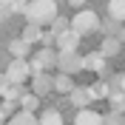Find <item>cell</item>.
<instances>
[{"label": "cell", "mask_w": 125, "mask_h": 125, "mask_svg": "<svg viewBox=\"0 0 125 125\" xmlns=\"http://www.w3.org/2000/svg\"><path fill=\"white\" fill-rule=\"evenodd\" d=\"M83 71H94V74H102V71H105V54H102V51L85 54V57H83Z\"/></svg>", "instance_id": "30bf717a"}, {"label": "cell", "mask_w": 125, "mask_h": 125, "mask_svg": "<svg viewBox=\"0 0 125 125\" xmlns=\"http://www.w3.org/2000/svg\"><path fill=\"white\" fill-rule=\"evenodd\" d=\"M31 91L40 94V97H46L48 91H54V77H48L46 71H34L31 74Z\"/></svg>", "instance_id": "ba28073f"}, {"label": "cell", "mask_w": 125, "mask_h": 125, "mask_svg": "<svg viewBox=\"0 0 125 125\" xmlns=\"http://www.w3.org/2000/svg\"><path fill=\"white\" fill-rule=\"evenodd\" d=\"M71 88H74V80H71V74L60 71V74L54 77V91H60V94H71Z\"/></svg>", "instance_id": "7c38bea8"}, {"label": "cell", "mask_w": 125, "mask_h": 125, "mask_svg": "<svg viewBox=\"0 0 125 125\" xmlns=\"http://www.w3.org/2000/svg\"><path fill=\"white\" fill-rule=\"evenodd\" d=\"M9 51H11L14 57H29L31 54V43L23 40V37H20V40H11V43H9Z\"/></svg>", "instance_id": "5bb4252c"}, {"label": "cell", "mask_w": 125, "mask_h": 125, "mask_svg": "<svg viewBox=\"0 0 125 125\" xmlns=\"http://www.w3.org/2000/svg\"><path fill=\"white\" fill-rule=\"evenodd\" d=\"M108 14L122 23L125 20V0H108Z\"/></svg>", "instance_id": "2e32d148"}, {"label": "cell", "mask_w": 125, "mask_h": 125, "mask_svg": "<svg viewBox=\"0 0 125 125\" xmlns=\"http://www.w3.org/2000/svg\"><path fill=\"white\" fill-rule=\"evenodd\" d=\"M37 105H40V94L29 91V94H23V97H20V108H29V111H34Z\"/></svg>", "instance_id": "ac0fdd59"}, {"label": "cell", "mask_w": 125, "mask_h": 125, "mask_svg": "<svg viewBox=\"0 0 125 125\" xmlns=\"http://www.w3.org/2000/svg\"><path fill=\"white\" fill-rule=\"evenodd\" d=\"M11 122L14 125H34V122H40V117H34V111H29V108H20L11 114Z\"/></svg>", "instance_id": "8fae6325"}, {"label": "cell", "mask_w": 125, "mask_h": 125, "mask_svg": "<svg viewBox=\"0 0 125 125\" xmlns=\"http://www.w3.org/2000/svg\"><path fill=\"white\" fill-rule=\"evenodd\" d=\"M40 122H43V125H60L62 117H60V111L48 108V111H43V114H40Z\"/></svg>", "instance_id": "d6986e66"}, {"label": "cell", "mask_w": 125, "mask_h": 125, "mask_svg": "<svg viewBox=\"0 0 125 125\" xmlns=\"http://www.w3.org/2000/svg\"><path fill=\"white\" fill-rule=\"evenodd\" d=\"M9 83H11V80H9V74H0V97H3V91L9 88Z\"/></svg>", "instance_id": "83f0119b"}, {"label": "cell", "mask_w": 125, "mask_h": 125, "mask_svg": "<svg viewBox=\"0 0 125 125\" xmlns=\"http://www.w3.org/2000/svg\"><path fill=\"white\" fill-rule=\"evenodd\" d=\"M102 29L108 31V34H117V31H119V20H114V17L108 14V20H105V23H102Z\"/></svg>", "instance_id": "cb8c5ba5"}, {"label": "cell", "mask_w": 125, "mask_h": 125, "mask_svg": "<svg viewBox=\"0 0 125 125\" xmlns=\"http://www.w3.org/2000/svg\"><path fill=\"white\" fill-rule=\"evenodd\" d=\"M0 119H6V117H3V114H0Z\"/></svg>", "instance_id": "4dcf8cb0"}, {"label": "cell", "mask_w": 125, "mask_h": 125, "mask_svg": "<svg viewBox=\"0 0 125 125\" xmlns=\"http://www.w3.org/2000/svg\"><path fill=\"white\" fill-rule=\"evenodd\" d=\"M68 26H71V23L65 20V17H60V14H57L54 20H51V31H54V34H60V31H65Z\"/></svg>", "instance_id": "7402d4cb"}, {"label": "cell", "mask_w": 125, "mask_h": 125, "mask_svg": "<svg viewBox=\"0 0 125 125\" xmlns=\"http://www.w3.org/2000/svg\"><path fill=\"white\" fill-rule=\"evenodd\" d=\"M23 40H29L31 46L40 43V40H43V26H40V23H29V26L23 29Z\"/></svg>", "instance_id": "9a60e30c"}, {"label": "cell", "mask_w": 125, "mask_h": 125, "mask_svg": "<svg viewBox=\"0 0 125 125\" xmlns=\"http://www.w3.org/2000/svg\"><path fill=\"white\" fill-rule=\"evenodd\" d=\"M26 9H29V0H11V11L14 14H26Z\"/></svg>", "instance_id": "d4e9b609"}, {"label": "cell", "mask_w": 125, "mask_h": 125, "mask_svg": "<svg viewBox=\"0 0 125 125\" xmlns=\"http://www.w3.org/2000/svg\"><path fill=\"white\" fill-rule=\"evenodd\" d=\"M3 3H11V0H3Z\"/></svg>", "instance_id": "f546056e"}, {"label": "cell", "mask_w": 125, "mask_h": 125, "mask_svg": "<svg viewBox=\"0 0 125 125\" xmlns=\"http://www.w3.org/2000/svg\"><path fill=\"white\" fill-rule=\"evenodd\" d=\"M6 74H9V80H11V83H26L34 71H31V62L26 60V57H14V60L9 62Z\"/></svg>", "instance_id": "277c9868"}, {"label": "cell", "mask_w": 125, "mask_h": 125, "mask_svg": "<svg viewBox=\"0 0 125 125\" xmlns=\"http://www.w3.org/2000/svg\"><path fill=\"white\" fill-rule=\"evenodd\" d=\"M108 102H111V108H114V111H122V114H125V91H114V94L108 97Z\"/></svg>", "instance_id": "ffe728a7"}, {"label": "cell", "mask_w": 125, "mask_h": 125, "mask_svg": "<svg viewBox=\"0 0 125 125\" xmlns=\"http://www.w3.org/2000/svg\"><path fill=\"white\" fill-rule=\"evenodd\" d=\"M74 122L77 125H100V122H105V117H102L100 111H94L91 105H85V108H77Z\"/></svg>", "instance_id": "9c48e42d"}, {"label": "cell", "mask_w": 125, "mask_h": 125, "mask_svg": "<svg viewBox=\"0 0 125 125\" xmlns=\"http://www.w3.org/2000/svg\"><path fill=\"white\" fill-rule=\"evenodd\" d=\"M14 102H17V100H6V97H3V102H0V114H3V117L14 114Z\"/></svg>", "instance_id": "603a6c76"}, {"label": "cell", "mask_w": 125, "mask_h": 125, "mask_svg": "<svg viewBox=\"0 0 125 125\" xmlns=\"http://www.w3.org/2000/svg\"><path fill=\"white\" fill-rule=\"evenodd\" d=\"M23 83H9V88H6V91H3V97H6V100H17V102H20V97H23Z\"/></svg>", "instance_id": "e0dca14e"}, {"label": "cell", "mask_w": 125, "mask_h": 125, "mask_svg": "<svg viewBox=\"0 0 125 125\" xmlns=\"http://www.w3.org/2000/svg\"><path fill=\"white\" fill-rule=\"evenodd\" d=\"M119 43H122V40H119L117 34H108V37L102 40V48H100V51L105 57H114V54H119Z\"/></svg>", "instance_id": "4fadbf2b"}, {"label": "cell", "mask_w": 125, "mask_h": 125, "mask_svg": "<svg viewBox=\"0 0 125 125\" xmlns=\"http://www.w3.org/2000/svg\"><path fill=\"white\" fill-rule=\"evenodd\" d=\"M57 17V3L54 0H29L26 9V20L40 26H51V20Z\"/></svg>", "instance_id": "6da1fadb"}, {"label": "cell", "mask_w": 125, "mask_h": 125, "mask_svg": "<svg viewBox=\"0 0 125 125\" xmlns=\"http://www.w3.org/2000/svg\"><path fill=\"white\" fill-rule=\"evenodd\" d=\"M105 122H111V125H119V122H125V114H122V111H111L108 117H105Z\"/></svg>", "instance_id": "484cf974"}, {"label": "cell", "mask_w": 125, "mask_h": 125, "mask_svg": "<svg viewBox=\"0 0 125 125\" xmlns=\"http://www.w3.org/2000/svg\"><path fill=\"white\" fill-rule=\"evenodd\" d=\"M57 68L65 71V74H77V71H83V57H80L77 51H60Z\"/></svg>", "instance_id": "8992f818"}, {"label": "cell", "mask_w": 125, "mask_h": 125, "mask_svg": "<svg viewBox=\"0 0 125 125\" xmlns=\"http://www.w3.org/2000/svg\"><path fill=\"white\" fill-rule=\"evenodd\" d=\"M71 6H83V3H85V0H68Z\"/></svg>", "instance_id": "f1b7e54d"}, {"label": "cell", "mask_w": 125, "mask_h": 125, "mask_svg": "<svg viewBox=\"0 0 125 125\" xmlns=\"http://www.w3.org/2000/svg\"><path fill=\"white\" fill-rule=\"evenodd\" d=\"M94 91H97V97H100V100H108V97H111V85H108V80L94 83Z\"/></svg>", "instance_id": "44dd1931"}, {"label": "cell", "mask_w": 125, "mask_h": 125, "mask_svg": "<svg viewBox=\"0 0 125 125\" xmlns=\"http://www.w3.org/2000/svg\"><path fill=\"white\" fill-rule=\"evenodd\" d=\"M100 26H102V23H100V17L94 14L91 9H83V11H77V14L71 17V29L80 31L83 37H85V34H91V31H97Z\"/></svg>", "instance_id": "7a4b0ae2"}, {"label": "cell", "mask_w": 125, "mask_h": 125, "mask_svg": "<svg viewBox=\"0 0 125 125\" xmlns=\"http://www.w3.org/2000/svg\"><path fill=\"white\" fill-rule=\"evenodd\" d=\"M11 14H14V11H11V3H3V0H0V20H9Z\"/></svg>", "instance_id": "4316f807"}, {"label": "cell", "mask_w": 125, "mask_h": 125, "mask_svg": "<svg viewBox=\"0 0 125 125\" xmlns=\"http://www.w3.org/2000/svg\"><path fill=\"white\" fill-rule=\"evenodd\" d=\"M68 97H71V102H74L77 108H85V105H91V102L100 100L97 91H94V85H74Z\"/></svg>", "instance_id": "5b68a950"}, {"label": "cell", "mask_w": 125, "mask_h": 125, "mask_svg": "<svg viewBox=\"0 0 125 125\" xmlns=\"http://www.w3.org/2000/svg\"><path fill=\"white\" fill-rule=\"evenodd\" d=\"M57 57H60V51H54L51 46H43L37 51V54L31 57V71H46V68H54L57 65Z\"/></svg>", "instance_id": "3957f363"}, {"label": "cell", "mask_w": 125, "mask_h": 125, "mask_svg": "<svg viewBox=\"0 0 125 125\" xmlns=\"http://www.w3.org/2000/svg\"><path fill=\"white\" fill-rule=\"evenodd\" d=\"M80 37H83V34L68 26L65 31L57 34V43H54V46H57V51H77V48H80Z\"/></svg>", "instance_id": "52a82bcc"}]
</instances>
